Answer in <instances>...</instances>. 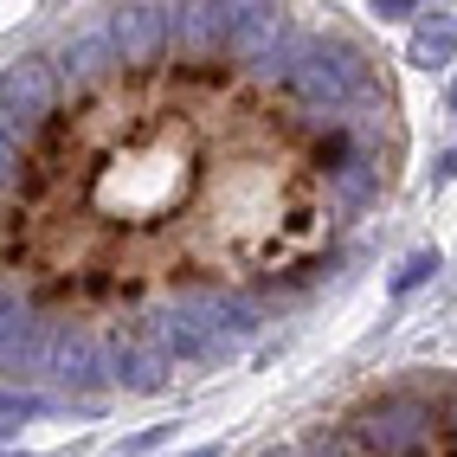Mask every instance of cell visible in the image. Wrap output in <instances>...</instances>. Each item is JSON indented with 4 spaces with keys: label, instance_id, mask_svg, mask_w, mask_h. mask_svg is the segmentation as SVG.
Returning a JSON list of instances; mask_svg holds the SVG:
<instances>
[{
    "label": "cell",
    "instance_id": "obj_1",
    "mask_svg": "<svg viewBox=\"0 0 457 457\" xmlns=\"http://www.w3.org/2000/svg\"><path fill=\"white\" fill-rule=\"evenodd\" d=\"M386 52L335 7H84L0 65V380L148 400L252 354L406 174Z\"/></svg>",
    "mask_w": 457,
    "mask_h": 457
},
{
    "label": "cell",
    "instance_id": "obj_2",
    "mask_svg": "<svg viewBox=\"0 0 457 457\" xmlns=\"http://www.w3.org/2000/svg\"><path fill=\"white\" fill-rule=\"evenodd\" d=\"M258 457H457V374H400L361 386Z\"/></svg>",
    "mask_w": 457,
    "mask_h": 457
},
{
    "label": "cell",
    "instance_id": "obj_3",
    "mask_svg": "<svg viewBox=\"0 0 457 457\" xmlns=\"http://www.w3.org/2000/svg\"><path fill=\"white\" fill-rule=\"evenodd\" d=\"M451 52H457V20L451 13H432L412 33V65L419 71H438V65H451Z\"/></svg>",
    "mask_w": 457,
    "mask_h": 457
},
{
    "label": "cell",
    "instance_id": "obj_4",
    "mask_svg": "<svg viewBox=\"0 0 457 457\" xmlns=\"http://www.w3.org/2000/svg\"><path fill=\"white\" fill-rule=\"evenodd\" d=\"M432 270H438V252H412L400 270H393V290H412V284H425V278H432Z\"/></svg>",
    "mask_w": 457,
    "mask_h": 457
},
{
    "label": "cell",
    "instance_id": "obj_5",
    "mask_svg": "<svg viewBox=\"0 0 457 457\" xmlns=\"http://www.w3.org/2000/svg\"><path fill=\"white\" fill-rule=\"evenodd\" d=\"M374 13H380V20H412V13H425V7H412V0H380Z\"/></svg>",
    "mask_w": 457,
    "mask_h": 457
},
{
    "label": "cell",
    "instance_id": "obj_6",
    "mask_svg": "<svg viewBox=\"0 0 457 457\" xmlns=\"http://www.w3.org/2000/svg\"><path fill=\"white\" fill-rule=\"evenodd\" d=\"M7 457H26V451H7Z\"/></svg>",
    "mask_w": 457,
    "mask_h": 457
},
{
    "label": "cell",
    "instance_id": "obj_7",
    "mask_svg": "<svg viewBox=\"0 0 457 457\" xmlns=\"http://www.w3.org/2000/svg\"><path fill=\"white\" fill-rule=\"evenodd\" d=\"M451 104H457V90H451Z\"/></svg>",
    "mask_w": 457,
    "mask_h": 457
}]
</instances>
